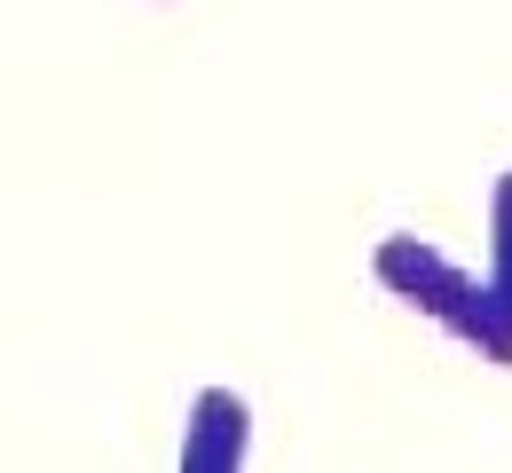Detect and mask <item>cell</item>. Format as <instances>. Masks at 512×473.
Wrapping results in <instances>:
<instances>
[{"label":"cell","instance_id":"obj_3","mask_svg":"<svg viewBox=\"0 0 512 473\" xmlns=\"http://www.w3.org/2000/svg\"><path fill=\"white\" fill-rule=\"evenodd\" d=\"M489 284L512 292V166L497 174V190H489Z\"/></svg>","mask_w":512,"mask_h":473},{"label":"cell","instance_id":"obj_1","mask_svg":"<svg viewBox=\"0 0 512 473\" xmlns=\"http://www.w3.org/2000/svg\"><path fill=\"white\" fill-rule=\"evenodd\" d=\"M371 276L394 300H410L418 316H434L449 339H465L481 363L512 371V292H497L489 276H473L465 261H449L434 237H410V229L379 237L371 245Z\"/></svg>","mask_w":512,"mask_h":473},{"label":"cell","instance_id":"obj_2","mask_svg":"<svg viewBox=\"0 0 512 473\" xmlns=\"http://www.w3.org/2000/svg\"><path fill=\"white\" fill-rule=\"evenodd\" d=\"M253 458V403L237 387H205L182 426V466L174 473H245Z\"/></svg>","mask_w":512,"mask_h":473}]
</instances>
